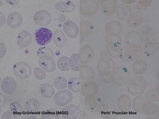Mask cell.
I'll return each instance as SVG.
<instances>
[{"label": "cell", "instance_id": "obj_1", "mask_svg": "<svg viewBox=\"0 0 159 119\" xmlns=\"http://www.w3.org/2000/svg\"><path fill=\"white\" fill-rule=\"evenodd\" d=\"M53 34L50 29L41 27L35 31V39L38 45L43 46L50 43L52 39Z\"/></svg>", "mask_w": 159, "mask_h": 119}, {"label": "cell", "instance_id": "obj_2", "mask_svg": "<svg viewBox=\"0 0 159 119\" xmlns=\"http://www.w3.org/2000/svg\"><path fill=\"white\" fill-rule=\"evenodd\" d=\"M13 70L15 75L21 79L28 78L32 74V69L30 65L24 61L15 64Z\"/></svg>", "mask_w": 159, "mask_h": 119}, {"label": "cell", "instance_id": "obj_3", "mask_svg": "<svg viewBox=\"0 0 159 119\" xmlns=\"http://www.w3.org/2000/svg\"><path fill=\"white\" fill-rule=\"evenodd\" d=\"M130 74L126 67L120 66L116 69L113 76V82L117 85L124 86L130 78Z\"/></svg>", "mask_w": 159, "mask_h": 119}, {"label": "cell", "instance_id": "obj_4", "mask_svg": "<svg viewBox=\"0 0 159 119\" xmlns=\"http://www.w3.org/2000/svg\"><path fill=\"white\" fill-rule=\"evenodd\" d=\"M73 96L70 90H63L55 94L54 102L58 107H65L72 101Z\"/></svg>", "mask_w": 159, "mask_h": 119}, {"label": "cell", "instance_id": "obj_5", "mask_svg": "<svg viewBox=\"0 0 159 119\" xmlns=\"http://www.w3.org/2000/svg\"><path fill=\"white\" fill-rule=\"evenodd\" d=\"M34 20L37 25L45 27L50 24L52 21V16L47 11L40 10L35 13L34 16Z\"/></svg>", "mask_w": 159, "mask_h": 119}, {"label": "cell", "instance_id": "obj_6", "mask_svg": "<svg viewBox=\"0 0 159 119\" xmlns=\"http://www.w3.org/2000/svg\"><path fill=\"white\" fill-rule=\"evenodd\" d=\"M1 89L4 93L8 95H12L16 90V81L11 77H6L2 80Z\"/></svg>", "mask_w": 159, "mask_h": 119}, {"label": "cell", "instance_id": "obj_7", "mask_svg": "<svg viewBox=\"0 0 159 119\" xmlns=\"http://www.w3.org/2000/svg\"><path fill=\"white\" fill-rule=\"evenodd\" d=\"M80 108L75 104H70L64 107L61 111V116L64 119H75L80 113Z\"/></svg>", "mask_w": 159, "mask_h": 119}, {"label": "cell", "instance_id": "obj_8", "mask_svg": "<svg viewBox=\"0 0 159 119\" xmlns=\"http://www.w3.org/2000/svg\"><path fill=\"white\" fill-rule=\"evenodd\" d=\"M63 30L65 34L70 38H75L79 34V28L75 22L69 20L63 24Z\"/></svg>", "mask_w": 159, "mask_h": 119}, {"label": "cell", "instance_id": "obj_9", "mask_svg": "<svg viewBox=\"0 0 159 119\" xmlns=\"http://www.w3.org/2000/svg\"><path fill=\"white\" fill-rule=\"evenodd\" d=\"M144 79V78L142 77H137L134 78L131 81V82L134 83L135 85H129L128 86V90L129 93L132 95H138L143 93L147 87V85H139V84Z\"/></svg>", "mask_w": 159, "mask_h": 119}, {"label": "cell", "instance_id": "obj_10", "mask_svg": "<svg viewBox=\"0 0 159 119\" xmlns=\"http://www.w3.org/2000/svg\"><path fill=\"white\" fill-rule=\"evenodd\" d=\"M93 57V49L90 46L82 47L80 53V60L81 64H86L91 60Z\"/></svg>", "mask_w": 159, "mask_h": 119}, {"label": "cell", "instance_id": "obj_11", "mask_svg": "<svg viewBox=\"0 0 159 119\" xmlns=\"http://www.w3.org/2000/svg\"><path fill=\"white\" fill-rule=\"evenodd\" d=\"M32 36L27 31L23 30L19 33L17 37V43L21 48L28 47L32 42Z\"/></svg>", "mask_w": 159, "mask_h": 119}, {"label": "cell", "instance_id": "obj_12", "mask_svg": "<svg viewBox=\"0 0 159 119\" xmlns=\"http://www.w3.org/2000/svg\"><path fill=\"white\" fill-rule=\"evenodd\" d=\"M23 22V19L20 13L12 12L10 13L7 19V24L8 26L12 29H16L20 27Z\"/></svg>", "mask_w": 159, "mask_h": 119}, {"label": "cell", "instance_id": "obj_13", "mask_svg": "<svg viewBox=\"0 0 159 119\" xmlns=\"http://www.w3.org/2000/svg\"><path fill=\"white\" fill-rule=\"evenodd\" d=\"M126 41L130 46L134 48H139L142 45L143 40L139 33L132 31L128 33L126 38Z\"/></svg>", "mask_w": 159, "mask_h": 119}, {"label": "cell", "instance_id": "obj_14", "mask_svg": "<svg viewBox=\"0 0 159 119\" xmlns=\"http://www.w3.org/2000/svg\"><path fill=\"white\" fill-rule=\"evenodd\" d=\"M99 4L96 1H82L80 2V12L83 15H87L88 9H90L93 14L98 11L99 9Z\"/></svg>", "mask_w": 159, "mask_h": 119}, {"label": "cell", "instance_id": "obj_15", "mask_svg": "<svg viewBox=\"0 0 159 119\" xmlns=\"http://www.w3.org/2000/svg\"><path fill=\"white\" fill-rule=\"evenodd\" d=\"M37 55L39 60H46V61H52L54 60V54L52 50L48 47H40L38 49Z\"/></svg>", "mask_w": 159, "mask_h": 119}, {"label": "cell", "instance_id": "obj_16", "mask_svg": "<svg viewBox=\"0 0 159 119\" xmlns=\"http://www.w3.org/2000/svg\"><path fill=\"white\" fill-rule=\"evenodd\" d=\"M55 9L62 13H70L75 9V6L70 1H60L56 4Z\"/></svg>", "mask_w": 159, "mask_h": 119}, {"label": "cell", "instance_id": "obj_17", "mask_svg": "<svg viewBox=\"0 0 159 119\" xmlns=\"http://www.w3.org/2000/svg\"><path fill=\"white\" fill-rule=\"evenodd\" d=\"M97 84L93 82H87L84 83L82 87V92L84 95L96 94L98 92Z\"/></svg>", "mask_w": 159, "mask_h": 119}, {"label": "cell", "instance_id": "obj_18", "mask_svg": "<svg viewBox=\"0 0 159 119\" xmlns=\"http://www.w3.org/2000/svg\"><path fill=\"white\" fill-rule=\"evenodd\" d=\"M52 40L55 45L60 48H63L65 46L67 39L65 34L60 30H56L52 37Z\"/></svg>", "mask_w": 159, "mask_h": 119}, {"label": "cell", "instance_id": "obj_19", "mask_svg": "<svg viewBox=\"0 0 159 119\" xmlns=\"http://www.w3.org/2000/svg\"><path fill=\"white\" fill-rule=\"evenodd\" d=\"M39 92L43 97L47 99L52 98L55 93L54 87L48 83H44L40 85Z\"/></svg>", "mask_w": 159, "mask_h": 119}, {"label": "cell", "instance_id": "obj_20", "mask_svg": "<svg viewBox=\"0 0 159 119\" xmlns=\"http://www.w3.org/2000/svg\"><path fill=\"white\" fill-rule=\"evenodd\" d=\"M40 108L39 101L36 99L27 100L25 104V111L29 114L34 113L38 111Z\"/></svg>", "mask_w": 159, "mask_h": 119}, {"label": "cell", "instance_id": "obj_21", "mask_svg": "<svg viewBox=\"0 0 159 119\" xmlns=\"http://www.w3.org/2000/svg\"><path fill=\"white\" fill-rule=\"evenodd\" d=\"M69 66L70 68L75 72H80L81 70L80 60L79 54H75L69 58L68 61Z\"/></svg>", "mask_w": 159, "mask_h": 119}, {"label": "cell", "instance_id": "obj_22", "mask_svg": "<svg viewBox=\"0 0 159 119\" xmlns=\"http://www.w3.org/2000/svg\"><path fill=\"white\" fill-rule=\"evenodd\" d=\"M80 77L84 80L93 79L94 78V72L91 67L87 65L81 66L80 70Z\"/></svg>", "mask_w": 159, "mask_h": 119}, {"label": "cell", "instance_id": "obj_23", "mask_svg": "<svg viewBox=\"0 0 159 119\" xmlns=\"http://www.w3.org/2000/svg\"><path fill=\"white\" fill-rule=\"evenodd\" d=\"M38 64L40 67L48 73H52L56 69V62L54 60L52 61H46L43 60H38Z\"/></svg>", "mask_w": 159, "mask_h": 119}, {"label": "cell", "instance_id": "obj_24", "mask_svg": "<svg viewBox=\"0 0 159 119\" xmlns=\"http://www.w3.org/2000/svg\"><path fill=\"white\" fill-rule=\"evenodd\" d=\"M120 43L118 42L109 43L107 46V51L109 55L114 57H117L120 55L121 47Z\"/></svg>", "mask_w": 159, "mask_h": 119}, {"label": "cell", "instance_id": "obj_25", "mask_svg": "<svg viewBox=\"0 0 159 119\" xmlns=\"http://www.w3.org/2000/svg\"><path fill=\"white\" fill-rule=\"evenodd\" d=\"M106 30H107V33L109 34V35L112 34L113 30H114L113 36H116V35H118L119 33H120L121 25L120 24L116 21L111 22L110 23L107 24Z\"/></svg>", "mask_w": 159, "mask_h": 119}, {"label": "cell", "instance_id": "obj_26", "mask_svg": "<svg viewBox=\"0 0 159 119\" xmlns=\"http://www.w3.org/2000/svg\"><path fill=\"white\" fill-rule=\"evenodd\" d=\"M67 86L69 90L74 93H78L80 90V82L79 79L75 77L69 78L67 81Z\"/></svg>", "mask_w": 159, "mask_h": 119}, {"label": "cell", "instance_id": "obj_27", "mask_svg": "<svg viewBox=\"0 0 159 119\" xmlns=\"http://www.w3.org/2000/svg\"><path fill=\"white\" fill-rule=\"evenodd\" d=\"M69 58L66 56H62L58 58L57 61V66L60 70L63 72H67L70 69L69 63Z\"/></svg>", "mask_w": 159, "mask_h": 119}, {"label": "cell", "instance_id": "obj_28", "mask_svg": "<svg viewBox=\"0 0 159 119\" xmlns=\"http://www.w3.org/2000/svg\"><path fill=\"white\" fill-rule=\"evenodd\" d=\"M60 117V113L54 108H50L43 111L42 113V119H58Z\"/></svg>", "mask_w": 159, "mask_h": 119}, {"label": "cell", "instance_id": "obj_29", "mask_svg": "<svg viewBox=\"0 0 159 119\" xmlns=\"http://www.w3.org/2000/svg\"><path fill=\"white\" fill-rule=\"evenodd\" d=\"M54 86L57 90H63L67 87V80L63 76H58L54 81Z\"/></svg>", "mask_w": 159, "mask_h": 119}, {"label": "cell", "instance_id": "obj_30", "mask_svg": "<svg viewBox=\"0 0 159 119\" xmlns=\"http://www.w3.org/2000/svg\"><path fill=\"white\" fill-rule=\"evenodd\" d=\"M125 103H124L123 100L119 97L117 105H118L119 110L121 111H129L131 108V99L128 96H127L125 100Z\"/></svg>", "mask_w": 159, "mask_h": 119}, {"label": "cell", "instance_id": "obj_31", "mask_svg": "<svg viewBox=\"0 0 159 119\" xmlns=\"http://www.w3.org/2000/svg\"><path fill=\"white\" fill-rule=\"evenodd\" d=\"M102 109L101 110L102 116H116L117 110L114 105L110 104H105L104 106H102Z\"/></svg>", "mask_w": 159, "mask_h": 119}, {"label": "cell", "instance_id": "obj_32", "mask_svg": "<svg viewBox=\"0 0 159 119\" xmlns=\"http://www.w3.org/2000/svg\"><path fill=\"white\" fill-rule=\"evenodd\" d=\"M10 110L16 114V115H20L24 111L21 105L18 102H13L10 104Z\"/></svg>", "mask_w": 159, "mask_h": 119}, {"label": "cell", "instance_id": "obj_33", "mask_svg": "<svg viewBox=\"0 0 159 119\" xmlns=\"http://www.w3.org/2000/svg\"><path fill=\"white\" fill-rule=\"evenodd\" d=\"M34 74L35 77L38 80H43L45 79L46 77V73L45 71L43 68H34Z\"/></svg>", "mask_w": 159, "mask_h": 119}, {"label": "cell", "instance_id": "obj_34", "mask_svg": "<svg viewBox=\"0 0 159 119\" xmlns=\"http://www.w3.org/2000/svg\"><path fill=\"white\" fill-rule=\"evenodd\" d=\"M2 119H16V114L11 111H8L4 112L2 115Z\"/></svg>", "mask_w": 159, "mask_h": 119}, {"label": "cell", "instance_id": "obj_35", "mask_svg": "<svg viewBox=\"0 0 159 119\" xmlns=\"http://www.w3.org/2000/svg\"><path fill=\"white\" fill-rule=\"evenodd\" d=\"M6 103V98L2 93H1V110Z\"/></svg>", "mask_w": 159, "mask_h": 119}, {"label": "cell", "instance_id": "obj_36", "mask_svg": "<svg viewBox=\"0 0 159 119\" xmlns=\"http://www.w3.org/2000/svg\"><path fill=\"white\" fill-rule=\"evenodd\" d=\"M65 19H66V16H65V15H64L63 13H61V15H60V17L58 18L57 19V20H58L61 22L64 21Z\"/></svg>", "mask_w": 159, "mask_h": 119}, {"label": "cell", "instance_id": "obj_37", "mask_svg": "<svg viewBox=\"0 0 159 119\" xmlns=\"http://www.w3.org/2000/svg\"><path fill=\"white\" fill-rule=\"evenodd\" d=\"M1 26L2 27V25L4 24L5 22V17H4V15L2 14V12H1Z\"/></svg>", "mask_w": 159, "mask_h": 119}, {"label": "cell", "instance_id": "obj_38", "mask_svg": "<svg viewBox=\"0 0 159 119\" xmlns=\"http://www.w3.org/2000/svg\"><path fill=\"white\" fill-rule=\"evenodd\" d=\"M6 2L10 4V5H13V4H17L18 3V1H6Z\"/></svg>", "mask_w": 159, "mask_h": 119}, {"label": "cell", "instance_id": "obj_39", "mask_svg": "<svg viewBox=\"0 0 159 119\" xmlns=\"http://www.w3.org/2000/svg\"><path fill=\"white\" fill-rule=\"evenodd\" d=\"M30 118H34V119H37L36 117H33V116L28 117L27 119H30Z\"/></svg>", "mask_w": 159, "mask_h": 119}]
</instances>
